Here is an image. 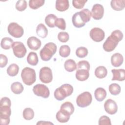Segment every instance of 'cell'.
<instances>
[{
	"instance_id": "obj_10",
	"label": "cell",
	"mask_w": 125,
	"mask_h": 125,
	"mask_svg": "<svg viewBox=\"0 0 125 125\" xmlns=\"http://www.w3.org/2000/svg\"><path fill=\"white\" fill-rule=\"evenodd\" d=\"M119 42L115 38L110 35L104 42L103 45V49L106 52H111L115 49Z\"/></svg>"
},
{
	"instance_id": "obj_35",
	"label": "cell",
	"mask_w": 125,
	"mask_h": 125,
	"mask_svg": "<svg viewBox=\"0 0 125 125\" xmlns=\"http://www.w3.org/2000/svg\"><path fill=\"white\" fill-rule=\"evenodd\" d=\"M88 51L87 49L83 46L78 47L76 50V56L80 58H83L85 57L88 54Z\"/></svg>"
},
{
	"instance_id": "obj_43",
	"label": "cell",
	"mask_w": 125,
	"mask_h": 125,
	"mask_svg": "<svg viewBox=\"0 0 125 125\" xmlns=\"http://www.w3.org/2000/svg\"><path fill=\"white\" fill-rule=\"evenodd\" d=\"M110 35L115 38L117 40H118L119 42H120L121 41H122L123 38V34L119 30H114L111 33Z\"/></svg>"
},
{
	"instance_id": "obj_12",
	"label": "cell",
	"mask_w": 125,
	"mask_h": 125,
	"mask_svg": "<svg viewBox=\"0 0 125 125\" xmlns=\"http://www.w3.org/2000/svg\"><path fill=\"white\" fill-rule=\"evenodd\" d=\"M91 17L95 20H101L104 16V8L100 4H95L91 9Z\"/></svg>"
},
{
	"instance_id": "obj_34",
	"label": "cell",
	"mask_w": 125,
	"mask_h": 125,
	"mask_svg": "<svg viewBox=\"0 0 125 125\" xmlns=\"http://www.w3.org/2000/svg\"><path fill=\"white\" fill-rule=\"evenodd\" d=\"M109 91L113 95H117L121 92V87L116 83H111L108 87Z\"/></svg>"
},
{
	"instance_id": "obj_9",
	"label": "cell",
	"mask_w": 125,
	"mask_h": 125,
	"mask_svg": "<svg viewBox=\"0 0 125 125\" xmlns=\"http://www.w3.org/2000/svg\"><path fill=\"white\" fill-rule=\"evenodd\" d=\"M34 93L43 98H47L49 96L50 91L48 88L43 84H37L33 87Z\"/></svg>"
},
{
	"instance_id": "obj_23",
	"label": "cell",
	"mask_w": 125,
	"mask_h": 125,
	"mask_svg": "<svg viewBox=\"0 0 125 125\" xmlns=\"http://www.w3.org/2000/svg\"><path fill=\"white\" fill-rule=\"evenodd\" d=\"M95 75L99 79H103L105 78L107 74L106 68L104 66H99L95 70Z\"/></svg>"
},
{
	"instance_id": "obj_46",
	"label": "cell",
	"mask_w": 125,
	"mask_h": 125,
	"mask_svg": "<svg viewBox=\"0 0 125 125\" xmlns=\"http://www.w3.org/2000/svg\"><path fill=\"white\" fill-rule=\"evenodd\" d=\"M10 123V118L0 117V124L1 125H8Z\"/></svg>"
},
{
	"instance_id": "obj_17",
	"label": "cell",
	"mask_w": 125,
	"mask_h": 125,
	"mask_svg": "<svg viewBox=\"0 0 125 125\" xmlns=\"http://www.w3.org/2000/svg\"><path fill=\"white\" fill-rule=\"evenodd\" d=\"M76 78L80 81H84L88 79L89 76V71L84 69H77L76 72Z\"/></svg>"
},
{
	"instance_id": "obj_2",
	"label": "cell",
	"mask_w": 125,
	"mask_h": 125,
	"mask_svg": "<svg viewBox=\"0 0 125 125\" xmlns=\"http://www.w3.org/2000/svg\"><path fill=\"white\" fill-rule=\"evenodd\" d=\"M73 92V86L68 83H65L56 89L54 95L56 100L62 101L66 97L71 95Z\"/></svg>"
},
{
	"instance_id": "obj_40",
	"label": "cell",
	"mask_w": 125,
	"mask_h": 125,
	"mask_svg": "<svg viewBox=\"0 0 125 125\" xmlns=\"http://www.w3.org/2000/svg\"><path fill=\"white\" fill-rule=\"evenodd\" d=\"M87 1L86 0H72V5L76 9H82Z\"/></svg>"
},
{
	"instance_id": "obj_39",
	"label": "cell",
	"mask_w": 125,
	"mask_h": 125,
	"mask_svg": "<svg viewBox=\"0 0 125 125\" xmlns=\"http://www.w3.org/2000/svg\"><path fill=\"white\" fill-rule=\"evenodd\" d=\"M69 39V36L66 32H60L58 35V39L62 42H67Z\"/></svg>"
},
{
	"instance_id": "obj_33",
	"label": "cell",
	"mask_w": 125,
	"mask_h": 125,
	"mask_svg": "<svg viewBox=\"0 0 125 125\" xmlns=\"http://www.w3.org/2000/svg\"><path fill=\"white\" fill-rule=\"evenodd\" d=\"M22 116L26 120H31L34 117V112L31 108H25L23 111Z\"/></svg>"
},
{
	"instance_id": "obj_4",
	"label": "cell",
	"mask_w": 125,
	"mask_h": 125,
	"mask_svg": "<svg viewBox=\"0 0 125 125\" xmlns=\"http://www.w3.org/2000/svg\"><path fill=\"white\" fill-rule=\"evenodd\" d=\"M21 77L24 84L27 85H31L36 80L35 71L33 68L26 67L21 71Z\"/></svg>"
},
{
	"instance_id": "obj_21",
	"label": "cell",
	"mask_w": 125,
	"mask_h": 125,
	"mask_svg": "<svg viewBox=\"0 0 125 125\" xmlns=\"http://www.w3.org/2000/svg\"><path fill=\"white\" fill-rule=\"evenodd\" d=\"M107 95L106 90L102 87H98L96 89L94 92L95 99L98 102L103 101L106 97Z\"/></svg>"
},
{
	"instance_id": "obj_37",
	"label": "cell",
	"mask_w": 125,
	"mask_h": 125,
	"mask_svg": "<svg viewBox=\"0 0 125 125\" xmlns=\"http://www.w3.org/2000/svg\"><path fill=\"white\" fill-rule=\"evenodd\" d=\"M27 8V2L25 0L17 1L16 4V8L19 11H23Z\"/></svg>"
},
{
	"instance_id": "obj_1",
	"label": "cell",
	"mask_w": 125,
	"mask_h": 125,
	"mask_svg": "<svg viewBox=\"0 0 125 125\" xmlns=\"http://www.w3.org/2000/svg\"><path fill=\"white\" fill-rule=\"evenodd\" d=\"M91 13L88 9H83L80 12L75 13L72 18L73 25L76 28H81L84 26L86 22H88L91 19Z\"/></svg>"
},
{
	"instance_id": "obj_16",
	"label": "cell",
	"mask_w": 125,
	"mask_h": 125,
	"mask_svg": "<svg viewBox=\"0 0 125 125\" xmlns=\"http://www.w3.org/2000/svg\"><path fill=\"white\" fill-rule=\"evenodd\" d=\"M124 61L123 56L119 53H116L112 55L111 57V63L114 67H119L121 66Z\"/></svg>"
},
{
	"instance_id": "obj_18",
	"label": "cell",
	"mask_w": 125,
	"mask_h": 125,
	"mask_svg": "<svg viewBox=\"0 0 125 125\" xmlns=\"http://www.w3.org/2000/svg\"><path fill=\"white\" fill-rule=\"evenodd\" d=\"M69 4L68 0H57L56 1V9L60 12H63L67 10Z\"/></svg>"
},
{
	"instance_id": "obj_44",
	"label": "cell",
	"mask_w": 125,
	"mask_h": 125,
	"mask_svg": "<svg viewBox=\"0 0 125 125\" xmlns=\"http://www.w3.org/2000/svg\"><path fill=\"white\" fill-rule=\"evenodd\" d=\"M11 100L9 98L6 97L2 98L0 101V106H10L11 107Z\"/></svg>"
},
{
	"instance_id": "obj_24",
	"label": "cell",
	"mask_w": 125,
	"mask_h": 125,
	"mask_svg": "<svg viewBox=\"0 0 125 125\" xmlns=\"http://www.w3.org/2000/svg\"><path fill=\"white\" fill-rule=\"evenodd\" d=\"M60 109L71 115L73 113L75 109L73 104L69 102H66L63 103L61 105Z\"/></svg>"
},
{
	"instance_id": "obj_11",
	"label": "cell",
	"mask_w": 125,
	"mask_h": 125,
	"mask_svg": "<svg viewBox=\"0 0 125 125\" xmlns=\"http://www.w3.org/2000/svg\"><path fill=\"white\" fill-rule=\"evenodd\" d=\"M89 35L93 41L100 42L104 39L105 33L102 29L98 27H94L91 29Z\"/></svg>"
},
{
	"instance_id": "obj_30",
	"label": "cell",
	"mask_w": 125,
	"mask_h": 125,
	"mask_svg": "<svg viewBox=\"0 0 125 125\" xmlns=\"http://www.w3.org/2000/svg\"><path fill=\"white\" fill-rule=\"evenodd\" d=\"M19 71V66L15 64L12 63L10 64L7 69V74L11 77H14L16 76Z\"/></svg>"
},
{
	"instance_id": "obj_7",
	"label": "cell",
	"mask_w": 125,
	"mask_h": 125,
	"mask_svg": "<svg viewBox=\"0 0 125 125\" xmlns=\"http://www.w3.org/2000/svg\"><path fill=\"white\" fill-rule=\"evenodd\" d=\"M12 48L14 55L18 58L24 57L27 52L25 45L21 42H14L12 45Z\"/></svg>"
},
{
	"instance_id": "obj_47",
	"label": "cell",
	"mask_w": 125,
	"mask_h": 125,
	"mask_svg": "<svg viewBox=\"0 0 125 125\" xmlns=\"http://www.w3.org/2000/svg\"><path fill=\"white\" fill-rule=\"evenodd\" d=\"M49 125V124H52L53 125V123H51V122H46V121H41L40 122H38L37 123V125Z\"/></svg>"
},
{
	"instance_id": "obj_19",
	"label": "cell",
	"mask_w": 125,
	"mask_h": 125,
	"mask_svg": "<svg viewBox=\"0 0 125 125\" xmlns=\"http://www.w3.org/2000/svg\"><path fill=\"white\" fill-rule=\"evenodd\" d=\"M112 8L115 11L123 10L125 7V0H112L110 2Z\"/></svg>"
},
{
	"instance_id": "obj_32",
	"label": "cell",
	"mask_w": 125,
	"mask_h": 125,
	"mask_svg": "<svg viewBox=\"0 0 125 125\" xmlns=\"http://www.w3.org/2000/svg\"><path fill=\"white\" fill-rule=\"evenodd\" d=\"M70 48L67 45L61 46L59 49V55L63 58L67 57L70 54Z\"/></svg>"
},
{
	"instance_id": "obj_45",
	"label": "cell",
	"mask_w": 125,
	"mask_h": 125,
	"mask_svg": "<svg viewBox=\"0 0 125 125\" xmlns=\"http://www.w3.org/2000/svg\"><path fill=\"white\" fill-rule=\"evenodd\" d=\"M8 62V59L7 57L3 54H0V67L3 68L5 67Z\"/></svg>"
},
{
	"instance_id": "obj_15",
	"label": "cell",
	"mask_w": 125,
	"mask_h": 125,
	"mask_svg": "<svg viewBox=\"0 0 125 125\" xmlns=\"http://www.w3.org/2000/svg\"><path fill=\"white\" fill-rule=\"evenodd\" d=\"M111 72L113 74L112 81H123L125 80V70L124 69L111 70Z\"/></svg>"
},
{
	"instance_id": "obj_6",
	"label": "cell",
	"mask_w": 125,
	"mask_h": 125,
	"mask_svg": "<svg viewBox=\"0 0 125 125\" xmlns=\"http://www.w3.org/2000/svg\"><path fill=\"white\" fill-rule=\"evenodd\" d=\"M7 30L9 34L16 38L21 37L24 33L23 28L16 22H11L8 26Z\"/></svg>"
},
{
	"instance_id": "obj_8",
	"label": "cell",
	"mask_w": 125,
	"mask_h": 125,
	"mask_svg": "<svg viewBox=\"0 0 125 125\" xmlns=\"http://www.w3.org/2000/svg\"><path fill=\"white\" fill-rule=\"evenodd\" d=\"M39 78L43 83H51L53 79L51 69L48 67L41 68L39 72Z\"/></svg>"
},
{
	"instance_id": "obj_27",
	"label": "cell",
	"mask_w": 125,
	"mask_h": 125,
	"mask_svg": "<svg viewBox=\"0 0 125 125\" xmlns=\"http://www.w3.org/2000/svg\"><path fill=\"white\" fill-rule=\"evenodd\" d=\"M23 89L24 87L22 83L19 82H14L11 85V90L15 94H21L22 92Z\"/></svg>"
},
{
	"instance_id": "obj_41",
	"label": "cell",
	"mask_w": 125,
	"mask_h": 125,
	"mask_svg": "<svg viewBox=\"0 0 125 125\" xmlns=\"http://www.w3.org/2000/svg\"><path fill=\"white\" fill-rule=\"evenodd\" d=\"M55 26L61 30H64L66 28L65 20L63 18H57L56 21Z\"/></svg>"
},
{
	"instance_id": "obj_31",
	"label": "cell",
	"mask_w": 125,
	"mask_h": 125,
	"mask_svg": "<svg viewBox=\"0 0 125 125\" xmlns=\"http://www.w3.org/2000/svg\"><path fill=\"white\" fill-rule=\"evenodd\" d=\"M44 2V0H30L29 1V6L31 9L35 10L42 6Z\"/></svg>"
},
{
	"instance_id": "obj_42",
	"label": "cell",
	"mask_w": 125,
	"mask_h": 125,
	"mask_svg": "<svg viewBox=\"0 0 125 125\" xmlns=\"http://www.w3.org/2000/svg\"><path fill=\"white\" fill-rule=\"evenodd\" d=\"M98 124L99 125H111L110 119L107 116L103 115L100 118Z\"/></svg>"
},
{
	"instance_id": "obj_26",
	"label": "cell",
	"mask_w": 125,
	"mask_h": 125,
	"mask_svg": "<svg viewBox=\"0 0 125 125\" xmlns=\"http://www.w3.org/2000/svg\"><path fill=\"white\" fill-rule=\"evenodd\" d=\"M64 67L67 71L71 72L77 69V64L73 60L68 59L64 63Z\"/></svg>"
},
{
	"instance_id": "obj_13",
	"label": "cell",
	"mask_w": 125,
	"mask_h": 125,
	"mask_svg": "<svg viewBox=\"0 0 125 125\" xmlns=\"http://www.w3.org/2000/svg\"><path fill=\"white\" fill-rule=\"evenodd\" d=\"M104 108L107 113L113 115L117 112L118 106L114 100L109 99L104 102Z\"/></svg>"
},
{
	"instance_id": "obj_20",
	"label": "cell",
	"mask_w": 125,
	"mask_h": 125,
	"mask_svg": "<svg viewBox=\"0 0 125 125\" xmlns=\"http://www.w3.org/2000/svg\"><path fill=\"white\" fill-rule=\"evenodd\" d=\"M70 115H69L68 113L60 109L56 113V118L58 122L64 123H66L69 121L70 119Z\"/></svg>"
},
{
	"instance_id": "obj_36",
	"label": "cell",
	"mask_w": 125,
	"mask_h": 125,
	"mask_svg": "<svg viewBox=\"0 0 125 125\" xmlns=\"http://www.w3.org/2000/svg\"><path fill=\"white\" fill-rule=\"evenodd\" d=\"M11 114V110L10 106H0V117H10Z\"/></svg>"
},
{
	"instance_id": "obj_5",
	"label": "cell",
	"mask_w": 125,
	"mask_h": 125,
	"mask_svg": "<svg viewBox=\"0 0 125 125\" xmlns=\"http://www.w3.org/2000/svg\"><path fill=\"white\" fill-rule=\"evenodd\" d=\"M92 100V97L91 93L88 91H85L80 94L77 97L76 103L80 107H85L89 105Z\"/></svg>"
},
{
	"instance_id": "obj_28",
	"label": "cell",
	"mask_w": 125,
	"mask_h": 125,
	"mask_svg": "<svg viewBox=\"0 0 125 125\" xmlns=\"http://www.w3.org/2000/svg\"><path fill=\"white\" fill-rule=\"evenodd\" d=\"M57 19V17L56 15L50 14L45 17V22L49 27L54 28L55 26V23Z\"/></svg>"
},
{
	"instance_id": "obj_14",
	"label": "cell",
	"mask_w": 125,
	"mask_h": 125,
	"mask_svg": "<svg viewBox=\"0 0 125 125\" xmlns=\"http://www.w3.org/2000/svg\"><path fill=\"white\" fill-rule=\"evenodd\" d=\"M27 44L28 47L33 50H38L42 45L40 40L36 37L32 36L28 38L27 41Z\"/></svg>"
},
{
	"instance_id": "obj_3",
	"label": "cell",
	"mask_w": 125,
	"mask_h": 125,
	"mask_svg": "<svg viewBox=\"0 0 125 125\" xmlns=\"http://www.w3.org/2000/svg\"><path fill=\"white\" fill-rule=\"evenodd\" d=\"M57 45L53 42H48L44 45L40 52L41 59L43 61H49L57 51Z\"/></svg>"
},
{
	"instance_id": "obj_25",
	"label": "cell",
	"mask_w": 125,
	"mask_h": 125,
	"mask_svg": "<svg viewBox=\"0 0 125 125\" xmlns=\"http://www.w3.org/2000/svg\"><path fill=\"white\" fill-rule=\"evenodd\" d=\"M26 60L27 62L33 66L36 65L39 62L37 54L34 52H30L27 57Z\"/></svg>"
},
{
	"instance_id": "obj_22",
	"label": "cell",
	"mask_w": 125,
	"mask_h": 125,
	"mask_svg": "<svg viewBox=\"0 0 125 125\" xmlns=\"http://www.w3.org/2000/svg\"><path fill=\"white\" fill-rule=\"evenodd\" d=\"M36 31L37 35L43 39L46 38L48 35V30L46 26L42 23L38 25Z\"/></svg>"
},
{
	"instance_id": "obj_29",
	"label": "cell",
	"mask_w": 125,
	"mask_h": 125,
	"mask_svg": "<svg viewBox=\"0 0 125 125\" xmlns=\"http://www.w3.org/2000/svg\"><path fill=\"white\" fill-rule=\"evenodd\" d=\"M13 42V40L10 38L4 37L2 38L1 41L0 45L2 49L8 50L12 47Z\"/></svg>"
},
{
	"instance_id": "obj_38",
	"label": "cell",
	"mask_w": 125,
	"mask_h": 125,
	"mask_svg": "<svg viewBox=\"0 0 125 125\" xmlns=\"http://www.w3.org/2000/svg\"><path fill=\"white\" fill-rule=\"evenodd\" d=\"M90 68V63L87 61L83 60L78 62L77 65V69H84L89 71Z\"/></svg>"
}]
</instances>
